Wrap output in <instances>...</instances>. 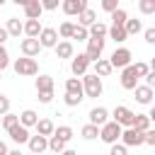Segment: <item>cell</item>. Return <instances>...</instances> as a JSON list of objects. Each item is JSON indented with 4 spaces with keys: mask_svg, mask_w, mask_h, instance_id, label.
Wrapping results in <instances>:
<instances>
[{
    "mask_svg": "<svg viewBox=\"0 0 155 155\" xmlns=\"http://www.w3.org/2000/svg\"><path fill=\"white\" fill-rule=\"evenodd\" d=\"M36 92H39V94L53 92V78H51V75H39V78H36Z\"/></svg>",
    "mask_w": 155,
    "mask_h": 155,
    "instance_id": "d6986e66",
    "label": "cell"
},
{
    "mask_svg": "<svg viewBox=\"0 0 155 155\" xmlns=\"http://www.w3.org/2000/svg\"><path fill=\"white\" fill-rule=\"evenodd\" d=\"M138 73H136V68L133 65H128V68H124L121 70V87L124 90H136L138 87Z\"/></svg>",
    "mask_w": 155,
    "mask_h": 155,
    "instance_id": "8fae6325",
    "label": "cell"
},
{
    "mask_svg": "<svg viewBox=\"0 0 155 155\" xmlns=\"http://www.w3.org/2000/svg\"><path fill=\"white\" fill-rule=\"evenodd\" d=\"M2 5H5V0H0V7H2Z\"/></svg>",
    "mask_w": 155,
    "mask_h": 155,
    "instance_id": "6f0895ef",
    "label": "cell"
},
{
    "mask_svg": "<svg viewBox=\"0 0 155 155\" xmlns=\"http://www.w3.org/2000/svg\"><path fill=\"white\" fill-rule=\"evenodd\" d=\"M10 39V34H7V29L5 27H0V46H5V41Z\"/></svg>",
    "mask_w": 155,
    "mask_h": 155,
    "instance_id": "f907efd6",
    "label": "cell"
},
{
    "mask_svg": "<svg viewBox=\"0 0 155 155\" xmlns=\"http://www.w3.org/2000/svg\"><path fill=\"white\" fill-rule=\"evenodd\" d=\"M80 136H82L85 140H94V138H99V126H94V124H85L82 131H80Z\"/></svg>",
    "mask_w": 155,
    "mask_h": 155,
    "instance_id": "83f0119b",
    "label": "cell"
},
{
    "mask_svg": "<svg viewBox=\"0 0 155 155\" xmlns=\"http://www.w3.org/2000/svg\"><path fill=\"white\" fill-rule=\"evenodd\" d=\"M19 48H22V53H24L27 58H34V56H39L41 44H39V39H22Z\"/></svg>",
    "mask_w": 155,
    "mask_h": 155,
    "instance_id": "7c38bea8",
    "label": "cell"
},
{
    "mask_svg": "<svg viewBox=\"0 0 155 155\" xmlns=\"http://www.w3.org/2000/svg\"><path fill=\"white\" fill-rule=\"evenodd\" d=\"M53 131H56V126H53V121H51V119H39V121H36V133H39V136L51 138V136H53Z\"/></svg>",
    "mask_w": 155,
    "mask_h": 155,
    "instance_id": "44dd1931",
    "label": "cell"
},
{
    "mask_svg": "<svg viewBox=\"0 0 155 155\" xmlns=\"http://www.w3.org/2000/svg\"><path fill=\"white\" fill-rule=\"evenodd\" d=\"M27 145H29L31 155H41L44 150H48V138H44V136H39V133H36V136H31V138H29V143H27Z\"/></svg>",
    "mask_w": 155,
    "mask_h": 155,
    "instance_id": "5bb4252c",
    "label": "cell"
},
{
    "mask_svg": "<svg viewBox=\"0 0 155 155\" xmlns=\"http://www.w3.org/2000/svg\"><path fill=\"white\" fill-rule=\"evenodd\" d=\"M138 10L143 15H153L155 12V0H138Z\"/></svg>",
    "mask_w": 155,
    "mask_h": 155,
    "instance_id": "8d00e7d4",
    "label": "cell"
},
{
    "mask_svg": "<svg viewBox=\"0 0 155 155\" xmlns=\"http://www.w3.org/2000/svg\"><path fill=\"white\" fill-rule=\"evenodd\" d=\"M87 68H90V61H87V56H85V53L73 56V61H70V70H73V75H75V78L87 75Z\"/></svg>",
    "mask_w": 155,
    "mask_h": 155,
    "instance_id": "30bf717a",
    "label": "cell"
},
{
    "mask_svg": "<svg viewBox=\"0 0 155 155\" xmlns=\"http://www.w3.org/2000/svg\"><path fill=\"white\" fill-rule=\"evenodd\" d=\"M0 124L5 126V131H10L12 126H17V124H19V114H12V111H10V114H5V116H2V121H0Z\"/></svg>",
    "mask_w": 155,
    "mask_h": 155,
    "instance_id": "e575fe53",
    "label": "cell"
},
{
    "mask_svg": "<svg viewBox=\"0 0 155 155\" xmlns=\"http://www.w3.org/2000/svg\"><path fill=\"white\" fill-rule=\"evenodd\" d=\"M148 119H150V124H155V104L150 107V111H148Z\"/></svg>",
    "mask_w": 155,
    "mask_h": 155,
    "instance_id": "816d5d0a",
    "label": "cell"
},
{
    "mask_svg": "<svg viewBox=\"0 0 155 155\" xmlns=\"http://www.w3.org/2000/svg\"><path fill=\"white\" fill-rule=\"evenodd\" d=\"M41 7L44 10H56L58 7V0H41Z\"/></svg>",
    "mask_w": 155,
    "mask_h": 155,
    "instance_id": "bcb514c9",
    "label": "cell"
},
{
    "mask_svg": "<svg viewBox=\"0 0 155 155\" xmlns=\"http://www.w3.org/2000/svg\"><path fill=\"white\" fill-rule=\"evenodd\" d=\"M39 44H41V48H56V44H58V29L44 27L41 34H39Z\"/></svg>",
    "mask_w": 155,
    "mask_h": 155,
    "instance_id": "9c48e42d",
    "label": "cell"
},
{
    "mask_svg": "<svg viewBox=\"0 0 155 155\" xmlns=\"http://www.w3.org/2000/svg\"><path fill=\"white\" fill-rule=\"evenodd\" d=\"M73 29H75L73 22H63V24L58 27V36H61L63 41H68V39H73Z\"/></svg>",
    "mask_w": 155,
    "mask_h": 155,
    "instance_id": "1f68e13d",
    "label": "cell"
},
{
    "mask_svg": "<svg viewBox=\"0 0 155 155\" xmlns=\"http://www.w3.org/2000/svg\"><path fill=\"white\" fill-rule=\"evenodd\" d=\"M82 99H85V97H75V94H65V104H68V107H78V104H80Z\"/></svg>",
    "mask_w": 155,
    "mask_h": 155,
    "instance_id": "ee69618b",
    "label": "cell"
},
{
    "mask_svg": "<svg viewBox=\"0 0 155 155\" xmlns=\"http://www.w3.org/2000/svg\"><path fill=\"white\" fill-rule=\"evenodd\" d=\"M145 143L155 148V128H150V131H145Z\"/></svg>",
    "mask_w": 155,
    "mask_h": 155,
    "instance_id": "7dc6e473",
    "label": "cell"
},
{
    "mask_svg": "<svg viewBox=\"0 0 155 155\" xmlns=\"http://www.w3.org/2000/svg\"><path fill=\"white\" fill-rule=\"evenodd\" d=\"M5 29H7V34H10V36H19V34H24V22H19L17 17H10Z\"/></svg>",
    "mask_w": 155,
    "mask_h": 155,
    "instance_id": "484cf974",
    "label": "cell"
},
{
    "mask_svg": "<svg viewBox=\"0 0 155 155\" xmlns=\"http://www.w3.org/2000/svg\"><path fill=\"white\" fill-rule=\"evenodd\" d=\"M109 63H111V68H121V70H124V68H128V65H131V51H128V48H124V46H121V48H116V51L111 53Z\"/></svg>",
    "mask_w": 155,
    "mask_h": 155,
    "instance_id": "ba28073f",
    "label": "cell"
},
{
    "mask_svg": "<svg viewBox=\"0 0 155 155\" xmlns=\"http://www.w3.org/2000/svg\"><path fill=\"white\" fill-rule=\"evenodd\" d=\"M7 133H10V138H12V140H15L17 145H22V143H29V138H31V136H29V128H24L22 124L12 126V128H10Z\"/></svg>",
    "mask_w": 155,
    "mask_h": 155,
    "instance_id": "4fadbf2b",
    "label": "cell"
},
{
    "mask_svg": "<svg viewBox=\"0 0 155 155\" xmlns=\"http://www.w3.org/2000/svg\"><path fill=\"white\" fill-rule=\"evenodd\" d=\"M102 10L109 12V15L116 12V10H119V0H102Z\"/></svg>",
    "mask_w": 155,
    "mask_h": 155,
    "instance_id": "f35d334b",
    "label": "cell"
},
{
    "mask_svg": "<svg viewBox=\"0 0 155 155\" xmlns=\"http://www.w3.org/2000/svg\"><path fill=\"white\" fill-rule=\"evenodd\" d=\"M131 128H136L138 133L150 131V119H148V114H136V116H133V126H131Z\"/></svg>",
    "mask_w": 155,
    "mask_h": 155,
    "instance_id": "d4e9b609",
    "label": "cell"
},
{
    "mask_svg": "<svg viewBox=\"0 0 155 155\" xmlns=\"http://www.w3.org/2000/svg\"><path fill=\"white\" fill-rule=\"evenodd\" d=\"M7 65H10V53H7L5 46H0V73H2Z\"/></svg>",
    "mask_w": 155,
    "mask_h": 155,
    "instance_id": "ab89813d",
    "label": "cell"
},
{
    "mask_svg": "<svg viewBox=\"0 0 155 155\" xmlns=\"http://www.w3.org/2000/svg\"><path fill=\"white\" fill-rule=\"evenodd\" d=\"M82 90H85V97H99L102 94V78H97L94 73L82 75Z\"/></svg>",
    "mask_w": 155,
    "mask_h": 155,
    "instance_id": "3957f363",
    "label": "cell"
},
{
    "mask_svg": "<svg viewBox=\"0 0 155 155\" xmlns=\"http://www.w3.org/2000/svg\"><path fill=\"white\" fill-rule=\"evenodd\" d=\"M109 36H111V39H114L116 44H124V41L128 39L126 29H124V27H114V24H111V29H109Z\"/></svg>",
    "mask_w": 155,
    "mask_h": 155,
    "instance_id": "4dcf8cb0",
    "label": "cell"
},
{
    "mask_svg": "<svg viewBox=\"0 0 155 155\" xmlns=\"http://www.w3.org/2000/svg\"><path fill=\"white\" fill-rule=\"evenodd\" d=\"M87 31H90V36H94V39H104V36L109 34L107 24H102V22H94V24H92V27H90Z\"/></svg>",
    "mask_w": 155,
    "mask_h": 155,
    "instance_id": "f546056e",
    "label": "cell"
},
{
    "mask_svg": "<svg viewBox=\"0 0 155 155\" xmlns=\"http://www.w3.org/2000/svg\"><path fill=\"white\" fill-rule=\"evenodd\" d=\"M7 155H22V150H19V148H15V150H10Z\"/></svg>",
    "mask_w": 155,
    "mask_h": 155,
    "instance_id": "11a10c76",
    "label": "cell"
},
{
    "mask_svg": "<svg viewBox=\"0 0 155 155\" xmlns=\"http://www.w3.org/2000/svg\"><path fill=\"white\" fill-rule=\"evenodd\" d=\"M133 116H136V114H133L128 107H124V104H119V107L111 111V121H116L121 128H124V126L131 128V126H133Z\"/></svg>",
    "mask_w": 155,
    "mask_h": 155,
    "instance_id": "277c9868",
    "label": "cell"
},
{
    "mask_svg": "<svg viewBox=\"0 0 155 155\" xmlns=\"http://www.w3.org/2000/svg\"><path fill=\"white\" fill-rule=\"evenodd\" d=\"M73 39H78V41H87V39H90V31H87L85 27L75 24V29H73Z\"/></svg>",
    "mask_w": 155,
    "mask_h": 155,
    "instance_id": "74e56055",
    "label": "cell"
},
{
    "mask_svg": "<svg viewBox=\"0 0 155 155\" xmlns=\"http://www.w3.org/2000/svg\"><path fill=\"white\" fill-rule=\"evenodd\" d=\"M109 155H128V153H126V145L114 143V145H111V150H109Z\"/></svg>",
    "mask_w": 155,
    "mask_h": 155,
    "instance_id": "7bdbcfd3",
    "label": "cell"
},
{
    "mask_svg": "<svg viewBox=\"0 0 155 155\" xmlns=\"http://www.w3.org/2000/svg\"><path fill=\"white\" fill-rule=\"evenodd\" d=\"M51 99H53V92H48V94H39V102H41V104H51Z\"/></svg>",
    "mask_w": 155,
    "mask_h": 155,
    "instance_id": "681fc988",
    "label": "cell"
},
{
    "mask_svg": "<svg viewBox=\"0 0 155 155\" xmlns=\"http://www.w3.org/2000/svg\"><path fill=\"white\" fill-rule=\"evenodd\" d=\"M104 41H107V39H94V36H90V39H87V51H85V56H87V61H90V63H97V61L102 58Z\"/></svg>",
    "mask_w": 155,
    "mask_h": 155,
    "instance_id": "5b68a950",
    "label": "cell"
},
{
    "mask_svg": "<svg viewBox=\"0 0 155 155\" xmlns=\"http://www.w3.org/2000/svg\"><path fill=\"white\" fill-rule=\"evenodd\" d=\"M0 78H2V73H0Z\"/></svg>",
    "mask_w": 155,
    "mask_h": 155,
    "instance_id": "91938a15",
    "label": "cell"
},
{
    "mask_svg": "<svg viewBox=\"0 0 155 155\" xmlns=\"http://www.w3.org/2000/svg\"><path fill=\"white\" fill-rule=\"evenodd\" d=\"M53 136H58L63 143H68V140L73 138V128H70V126H58V128L53 131Z\"/></svg>",
    "mask_w": 155,
    "mask_h": 155,
    "instance_id": "d590c367",
    "label": "cell"
},
{
    "mask_svg": "<svg viewBox=\"0 0 155 155\" xmlns=\"http://www.w3.org/2000/svg\"><path fill=\"white\" fill-rule=\"evenodd\" d=\"M61 10L68 15V17H80L85 10H87V0H63L61 2Z\"/></svg>",
    "mask_w": 155,
    "mask_h": 155,
    "instance_id": "52a82bcc",
    "label": "cell"
},
{
    "mask_svg": "<svg viewBox=\"0 0 155 155\" xmlns=\"http://www.w3.org/2000/svg\"><path fill=\"white\" fill-rule=\"evenodd\" d=\"M145 85H148L150 90H155V73H153V70H150V73L145 75Z\"/></svg>",
    "mask_w": 155,
    "mask_h": 155,
    "instance_id": "c3c4849f",
    "label": "cell"
},
{
    "mask_svg": "<svg viewBox=\"0 0 155 155\" xmlns=\"http://www.w3.org/2000/svg\"><path fill=\"white\" fill-rule=\"evenodd\" d=\"M56 56H58V58H73V56H75L73 41H58V44H56Z\"/></svg>",
    "mask_w": 155,
    "mask_h": 155,
    "instance_id": "7402d4cb",
    "label": "cell"
},
{
    "mask_svg": "<svg viewBox=\"0 0 155 155\" xmlns=\"http://www.w3.org/2000/svg\"><path fill=\"white\" fill-rule=\"evenodd\" d=\"M150 70H153V73H155V58H153V61H150Z\"/></svg>",
    "mask_w": 155,
    "mask_h": 155,
    "instance_id": "9f6ffc18",
    "label": "cell"
},
{
    "mask_svg": "<svg viewBox=\"0 0 155 155\" xmlns=\"http://www.w3.org/2000/svg\"><path fill=\"white\" fill-rule=\"evenodd\" d=\"M126 19H128V15H126V10H116V12H111V22H114V27H124L126 24Z\"/></svg>",
    "mask_w": 155,
    "mask_h": 155,
    "instance_id": "836d02e7",
    "label": "cell"
},
{
    "mask_svg": "<svg viewBox=\"0 0 155 155\" xmlns=\"http://www.w3.org/2000/svg\"><path fill=\"white\" fill-rule=\"evenodd\" d=\"M41 22L39 19H27L24 22V34H27V39H39V34H41Z\"/></svg>",
    "mask_w": 155,
    "mask_h": 155,
    "instance_id": "ac0fdd59",
    "label": "cell"
},
{
    "mask_svg": "<svg viewBox=\"0 0 155 155\" xmlns=\"http://www.w3.org/2000/svg\"><path fill=\"white\" fill-rule=\"evenodd\" d=\"M36 121H39V114H36L34 109H24V111L19 114V124H22L24 128H31V126H36Z\"/></svg>",
    "mask_w": 155,
    "mask_h": 155,
    "instance_id": "603a6c76",
    "label": "cell"
},
{
    "mask_svg": "<svg viewBox=\"0 0 155 155\" xmlns=\"http://www.w3.org/2000/svg\"><path fill=\"white\" fill-rule=\"evenodd\" d=\"M109 121V111L104 109V107H94V109H90V124H94V126H104Z\"/></svg>",
    "mask_w": 155,
    "mask_h": 155,
    "instance_id": "9a60e30c",
    "label": "cell"
},
{
    "mask_svg": "<svg viewBox=\"0 0 155 155\" xmlns=\"http://www.w3.org/2000/svg\"><path fill=\"white\" fill-rule=\"evenodd\" d=\"M145 143V133H138L136 128H124V133H121V145H126V148H138V145H143Z\"/></svg>",
    "mask_w": 155,
    "mask_h": 155,
    "instance_id": "8992f818",
    "label": "cell"
},
{
    "mask_svg": "<svg viewBox=\"0 0 155 155\" xmlns=\"http://www.w3.org/2000/svg\"><path fill=\"white\" fill-rule=\"evenodd\" d=\"M48 150H53L56 155H61V153L65 150V143H63L58 136H51V138H48Z\"/></svg>",
    "mask_w": 155,
    "mask_h": 155,
    "instance_id": "d6a6232c",
    "label": "cell"
},
{
    "mask_svg": "<svg viewBox=\"0 0 155 155\" xmlns=\"http://www.w3.org/2000/svg\"><path fill=\"white\" fill-rule=\"evenodd\" d=\"M0 121H2V116H0Z\"/></svg>",
    "mask_w": 155,
    "mask_h": 155,
    "instance_id": "680465c9",
    "label": "cell"
},
{
    "mask_svg": "<svg viewBox=\"0 0 155 155\" xmlns=\"http://www.w3.org/2000/svg\"><path fill=\"white\" fill-rule=\"evenodd\" d=\"M61 155H78V153H75V150H70V148H65V150H63Z\"/></svg>",
    "mask_w": 155,
    "mask_h": 155,
    "instance_id": "db71d44e",
    "label": "cell"
},
{
    "mask_svg": "<svg viewBox=\"0 0 155 155\" xmlns=\"http://www.w3.org/2000/svg\"><path fill=\"white\" fill-rule=\"evenodd\" d=\"M94 22H97V12H94L92 7H87V10L78 17V24H80V27H85V29H90Z\"/></svg>",
    "mask_w": 155,
    "mask_h": 155,
    "instance_id": "cb8c5ba5",
    "label": "cell"
},
{
    "mask_svg": "<svg viewBox=\"0 0 155 155\" xmlns=\"http://www.w3.org/2000/svg\"><path fill=\"white\" fill-rule=\"evenodd\" d=\"M111 70H114V68H111V63H109L107 58H99V61L94 63V75H97V78H107Z\"/></svg>",
    "mask_w": 155,
    "mask_h": 155,
    "instance_id": "4316f807",
    "label": "cell"
},
{
    "mask_svg": "<svg viewBox=\"0 0 155 155\" xmlns=\"http://www.w3.org/2000/svg\"><path fill=\"white\" fill-rule=\"evenodd\" d=\"M12 68H15V73H17L19 78H31V75H36V73H39L36 61H34V58H27V56H24V58H17Z\"/></svg>",
    "mask_w": 155,
    "mask_h": 155,
    "instance_id": "7a4b0ae2",
    "label": "cell"
},
{
    "mask_svg": "<svg viewBox=\"0 0 155 155\" xmlns=\"http://www.w3.org/2000/svg\"><path fill=\"white\" fill-rule=\"evenodd\" d=\"M133 68H136V73H138V78H145V75L150 73V65H148V63H136Z\"/></svg>",
    "mask_w": 155,
    "mask_h": 155,
    "instance_id": "60d3db41",
    "label": "cell"
},
{
    "mask_svg": "<svg viewBox=\"0 0 155 155\" xmlns=\"http://www.w3.org/2000/svg\"><path fill=\"white\" fill-rule=\"evenodd\" d=\"M41 12H44L41 0H29V2L24 5V15H27V19H39Z\"/></svg>",
    "mask_w": 155,
    "mask_h": 155,
    "instance_id": "e0dca14e",
    "label": "cell"
},
{
    "mask_svg": "<svg viewBox=\"0 0 155 155\" xmlns=\"http://www.w3.org/2000/svg\"><path fill=\"white\" fill-rule=\"evenodd\" d=\"M121 133H124V128H121L116 121H107V124L99 128V138H102L104 143H109V145H114L116 140H121Z\"/></svg>",
    "mask_w": 155,
    "mask_h": 155,
    "instance_id": "6da1fadb",
    "label": "cell"
},
{
    "mask_svg": "<svg viewBox=\"0 0 155 155\" xmlns=\"http://www.w3.org/2000/svg\"><path fill=\"white\" fill-rule=\"evenodd\" d=\"M133 92H136V102H138V104H150V102H153V90H150L148 85H138Z\"/></svg>",
    "mask_w": 155,
    "mask_h": 155,
    "instance_id": "ffe728a7",
    "label": "cell"
},
{
    "mask_svg": "<svg viewBox=\"0 0 155 155\" xmlns=\"http://www.w3.org/2000/svg\"><path fill=\"white\" fill-rule=\"evenodd\" d=\"M7 153H10V150H7V145L0 140V155H7Z\"/></svg>",
    "mask_w": 155,
    "mask_h": 155,
    "instance_id": "f5cc1de1",
    "label": "cell"
},
{
    "mask_svg": "<svg viewBox=\"0 0 155 155\" xmlns=\"http://www.w3.org/2000/svg\"><path fill=\"white\" fill-rule=\"evenodd\" d=\"M65 94L85 97V90H82V80H80V78H68V80H65Z\"/></svg>",
    "mask_w": 155,
    "mask_h": 155,
    "instance_id": "2e32d148",
    "label": "cell"
},
{
    "mask_svg": "<svg viewBox=\"0 0 155 155\" xmlns=\"http://www.w3.org/2000/svg\"><path fill=\"white\" fill-rule=\"evenodd\" d=\"M143 36H145V41H148V44H155V27L143 29Z\"/></svg>",
    "mask_w": 155,
    "mask_h": 155,
    "instance_id": "f6af8a7d",
    "label": "cell"
},
{
    "mask_svg": "<svg viewBox=\"0 0 155 155\" xmlns=\"http://www.w3.org/2000/svg\"><path fill=\"white\" fill-rule=\"evenodd\" d=\"M5 114H10V99L5 94H0V116H5Z\"/></svg>",
    "mask_w": 155,
    "mask_h": 155,
    "instance_id": "b9f144b4",
    "label": "cell"
},
{
    "mask_svg": "<svg viewBox=\"0 0 155 155\" xmlns=\"http://www.w3.org/2000/svg\"><path fill=\"white\" fill-rule=\"evenodd\" d=\"M124 29H126V34H128V36H133V34H140V31H143V22H140V19H126Z\"/></svg>",
    "mask_w": 155,
    "mask_h": 155,
    "instance_id": "f1b7e54d",
    "label": "cell"
}]
</instances>
